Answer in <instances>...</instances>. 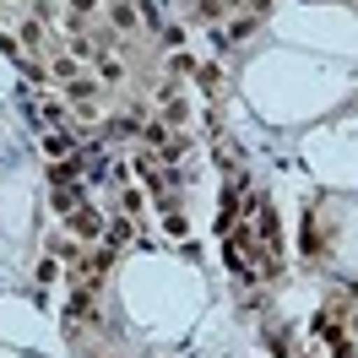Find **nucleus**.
<instances>
[{
	"mask_svg": "<svg viewBox=\"0 0 358 358\" xmlns=\"http://www.w3.org/2000/svg\"><path fill=\"white\" fill-rule=\"evenodd\" d=\"M66 103H71V114H82V120H103V87H98L92 76L66 82Z\"/></svg>",
	"mask_w": 358,
	"mask_h": 358,
	"instance_id": "obj_1",
	"label": "nucleus"
},
{
	"mask_svg": "<svg viewBox=\"0 0 358 358\" xmlns=\"http://www.w3.org/2000/svg\"><path fill=\"white\" fill-rule=\"evenodd\" d=\"M66 223H71V239H82V245L103 239V212H98V206H76Z\"/></svg>",
	"mask_w": 358,
	"mask_h": 358,
	"instance_id": "obj_2",
	"label": "nucleus"
},
{
	"mask_svg": "<svg viewBox=\"0 0 358 358\" xmlns=\"http://www.w3.org/2000/svg\"><path fill=\"white\" fill-rule=\"evenodd\" d=\"M87 66L98 71V82H120V76H125V60H120L114 49H103V44H98V55H92Z\"/></svg>",
	"mask_w": 358,
	"mask_h": 358,
	"instance_id": "obj_3",
	"label": "nucleus"
},
{
	"mask_svg": "<svg viewBox=\"0 0 358 358\" xmlns=\"http://www.w3.org/2000/svg\"><path fill=\"white\" fill-rule=\"evenodd\" d=\"M44 157H55V163L76 157V136L71 131H44Z\"/></svg>",
	"mask_w": 358,
	"mask_h": 358,
	"instance_id": "obj_4",
	"label": "nucleus"
},
{
	"mask_svg": "<svg viewBox=\"0 0 358 358\" xmlns=\"http://www.w3.org/2000/svg\"><path fill=\"white\" fill-rule=\"evenodd\" d=\"M49 206H55V212H76V206H87V190H82V185H55V196H49Z\"/></svg>",
	"mask_w": 358,
	"mask_h": 358,
	"instance_id": "obj_5",
	"label": "nucleus"
},
{
	"mask_svg": "<svg viewBox=\"0 0 358 358\" xmlns=\"http://www.w3.org/2000/svg\"><path fill=\"white\" fill-rule=\"evenodd\" d=\"M92 17H98V0H66V22L76 27V33H87Z\"/></svg>",
	"mask_w": 358,
	"mask_h": 358,
	"instance_id": "obj_6",
	"label": "nucleus"
},
{
	"mask_svg": "<svg viewBox=\"0 0 358 358\" xmlns=\"http://www.w3.org/2000/svg\"><path fill=\"white\" fill-rule=\"evenodd\" d=\"M136 6H141V0H109V17H114L120 33H136Z\"/></svg>",
	"mask_w": 358,
	"mask_h": 358,
	"instance_id": "obj_7",
	"label": "nucleus"
},
{
	"mask_svg": "<svg viewBox=\"0 0 358 358\" xmlns=\"http://www.w3.org/2000/svg\"><path fill=\"white\" fill-rule=\"evenodd\" d=\"M120 212H125V217H136V223H141V212H147V196H141V190H131V185H125V190H120Z\"/></svg>",
	"mask_w": 358,
	"mask_h": 358,
	"instance_id": "obj_8",
	"label": "nucleus"
}]
</instances>
